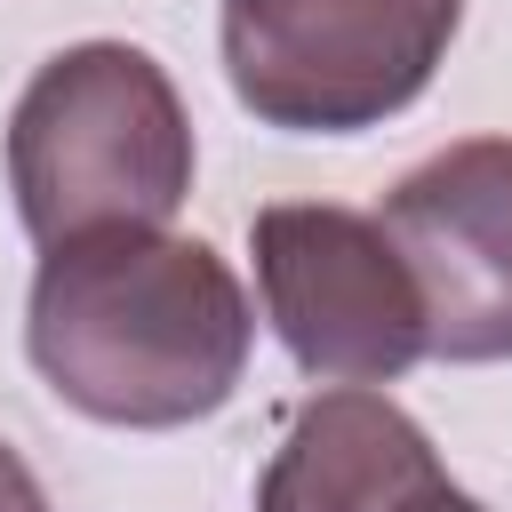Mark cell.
<instances>
[{
    "label": "cell",
    "instance_id": "cell-6",
    "mask_svg": "<svg viewBox=\"0 0 512 512\" xmlns=\"http://www.w3.org/2000/svg\"><path fill=\"white\" fill-rule=\"evenodd\" d=\"M440 472L448 464H440L432 432L392 392L328 384L288 416V432L256 480V512H392L400 496H416Z\"/></svg>",
    "mask_w": 512,
    "mask_h": 512
},
{
    "label": "cell",
    "instance_id": "cell-3",
    "mask_svg": "<svg viewBox=\"0 0 512 512\" xmlns=\"http://www.w3.org/2000/svg\"><path fill=\"white\" fill-rule=\"evenodd\" d=\"M464 0H224L216 48L240 112L280 136H360L400 120L432 72Z\"/></svg>",
    "mask_w": 512,
    "mask_h": 512
},
{
    "label": "cell",
    "instance_id": "cell-7",
    "mask_svg": "<svg viewBox=\"0 0 512 512\" xmlns=\"http://www.w3.org/2000/svg\"><path fill=\"white\" fill-rule=\"evenodd\" d=\"M0 512H48V488H40V472L0 440Z\"/></svg>",
    "mask_w": 512,
    "mask_h": 512
},
{
    "label": "cell",
    "instance_id": "cell-2",
    "mask_svg": "<svg viewBox=\"0 0 512 512\" xmlns=\"http://www.w3.org/2000/svg\"><path fill=\"white\" fill-rule=\"evenodd\" d=\"M192 112L136 40L56 48L8 112V192L40 248L88 232H168L192 200Z\"/></svg>",
    "mask_w": 512,
    "mask_h": 512
},
{
    "label": "cell",
    "instance_id": "cell-8",
    "mask_svg": "<svg viewBox=\"0 0 512 512\" xmlns=\"http://www.w3.org/2000/svg\"><path fill=\"white\" fill-rule=\"evenodd\" d=\"M392 512H488V504H480V496H472V488H456V480H448V472H440V480H424V488H416V496H400V504H392Z\"/></svg>",
    "mask_w": 512,
    "mask_h": 512
},
{
    "label": "cell",
    "instance_id": "cell-5",
    "mask_svg": "<svg viewBox=\"0 0 512 512\" xmlns=\"http://www.w3.org/2000/svg\"><path fill=\"white\" fill-rule=\"evenodd\" d=\"M424 296L432 360H512V136H464L416 160L376 216Z\"/></svg>",
    "mask_w": 512,
    "mask_h": 512
},
{
    "label": "cell",
    "instance_id": "cell-4",
    "mask_svg": "<svg viewBox=\"0 0 512 512\" xmlns=\"http://www.w3.org/2000/svg\"><path fill=\"white\" fill-rule=\"evenodd\" d=\"M256 296L280 352L320 384H392L424 352V296L392 232L344 200H272L248 216Z\"/></svg>",
    "mask_w": 512,
    "mask_h": 512
},
{
    "label": "cell",
    "instance_id": "cell-1",
    "mask_svg": "<svg viewBox=\"0 0 512 512\" xmlns=\"http://www.w3.org/2000/svg\"><path fill=\"white\" fill-rule=\"evenodd\" d=\"M248 344V288L192 232H88L40 248L24 296V360L88 424H208L240 392Z\"/></svg>",
    "mask_w": 512,
    "mask_h": 512
}]
</instances>
